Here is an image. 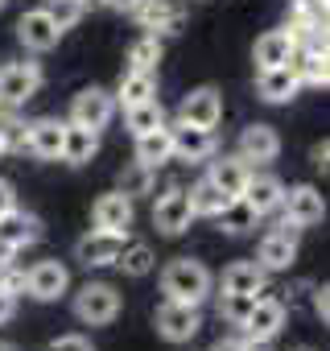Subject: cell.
I'll list each match as a JSON object with an SVG mask.
<instances>
[{
  "instance_id": "52a82bcc",
  "label": "cell",
  "mask_w": 330,
  "mask_h": 351,
  "mask_svg": "<svg viewBox=\"0 0 330 351\" xmlns=\"http://www.w3.org/2000/svg\"><path fill=\"white\" fill-rule=\"evenodd\" d=\"M170 141H174V157L178 161H211L219 153V136L215 128H194V124H170Z\"/></svg>"
},
{
  "instance_id": "8fae6325",
  "label": "cell",
  "mask_w": 330,
  "mask_h": 351,
  "mask_svg": "<svg viewBox=\"0 0 330 351\" xmlns=\"http://www.w3.org/2000/svg\"><path fill=\"white\" fill-rule=\"evenodd\" d=\"M178 120L182 124H194V128H215L223 120V95H219V87H194L182 99Z\"/></svg>"
},
{
  "instance_id": "ba28073f",
  "label": "cell",
  "mask_w": 330,
  "mask_h": 351,
  "mask_svg": "<svg viewBox=\"0 0 330 351\" xmlns=\"http://www.w3.org/2000/svg\"><path fill=\"white\" fill-rule=\"evenodd\" d=\"M190 219H194L190 191H182V186H170V191L157 199V207H153V223H157L161 236H182L190 228Z\"/></svg>"
},
{
  "instance_id": "60d3db41",
  "label": "cell",
  "mask_w": 330,
  "mask_h": 351,
  "mask_svg": "<svg viewBox=\"0 0 330 351\" xmlns=\"http://www.w3.org/2000/svg\"><path fill=\"white\" fill-rule=\"evenodd\" d=\"M211 351H244V339H219Z\"/></svg>"
},
{
  "instance_id": "7a4b0ae2",
  "label": "cell",
  "mask_w": 330,
  "mask_h": 351,
  "mask_svg": "<svg viewBox=\"0 0 330 351\" xmlns=\"http://www.w3.org/2000/svg\"><path fill=\"white\" fill-rule=\"evenodd\" d=\"M116 314H120V293H116V285H107V281H87V285L75 293V318H79V322H87V326H107V322H116Z\"/></svg>"
},
{
  "instance_id": "9a60e30c",
  "label": "cell",
  "mask_w": 330,
  "mask_h": 351,
  "mask_svg": "<svg viewBox=\"0 0 330 351\" xmlns=\"http://www.w3.org/2000/svg\"><path fill=\"white\" fill-rule=\"evenodd\" d=\"M293 54H297V34L293 29H268L264 38H256L252 62H256V71H272V66H289Z\"/></svg>"
},
{
  "instance_id": "ac0fdd59",
  "label": "cell",
  "mask_w": 330,
  "mask_h": 351,
  "mask_svg": "<svg viewBox=\"0 0 330 351\" xmlns=\"http://www.w3.org/2000/svg\"><path fill=\"white\" fill-rule=\"evenodd\" d=\"M256 215H268L281 207L285 199V182L277 178V173H248V182H244V195H240Z\"/></svg>"
},
{
  "instance_id": "8992f818",
  "label": "cell",
  "mask_w": 330,
  "mask_h": 351,
  "mask_svg": "<svg viewBox=\"0 0 330 351\" xmlns=\"http://www.w3.org/2000/svg\"><path fill=\"white\" fill-rule=\"evenodd\" d=\"M62 141H66V120H54V116L25 124V136H21V145L38 161H62Z\"/></svg>"
},
{
  "instance_id": "ffe728a7",
  "label": "cell",
  "mask_w": 330,
  "mask_h": 351,
  "mask_svg": "<svg viewBox=\"0 0 330 351\" xmlns=\"http://www.w3.org/2000/svg\"><path fill=\"white\" fill-rule=\"evenodd\" d=\"M277 153H281V136L272 124H248L240 132V157L244 161L264 165V161H277Z\"/></svg>"
},
{
  "instance_id": "6da1fadb",
  "label": "cell",
  "mask_w": 330,
  "mask_h": 351,
  "mask_svg": "<svg viewBox=\"0 0 330 351\" xmlns=\"http://www.w3.org/2000/svg\"><path fill=\"white\" fill-rule=\"evenodd\" d=\"M211 285H215L211 269L203 261H190V256L170 261L161 273V293L170 302H186V306H203L211 298Z\"/></svg>"
},
{
  "instance_id": "603a6c76",
  "label": "cell",
  "mask_w": 330,
  "mask_h": 351,
  "mask_svg": "<svg viewBox=\"0 0 330 351\" xmlns=\"http://www.w3.org/2000/svg\"><path fill=\"white\" fill-rule=\"evenodd\" d=\"M219 285H223V293H252V298H260L264 285H268V273L256 261H236V265L223 269Z\"/></svg>"
},
{
  "instance_id": "5b68a950",
  "label": "cell",
  "mask_w": 330,
  "mask_h": 351,
  "mask_svg": "<svg viewBox=\"0 0 330 351\" xmlns=\"http://www.w3.org/2000/svg\"><path fill=\"white\" fill-rule=\"evenodd\" d=\"M112 116H116V95L103 91V87H83L71 99V124H79V128L99 132V128L112 124Z\"/></svg>"
},
{
  "instance_id": "d6a6232c",
  "label": "cell",
  "mask_w": 330,
  "mask_h": 351,
  "mask_svg": "<svg viewBox=\"0 0 330 351\" xmlns=\"http://www.w3.org/2000/svg\"><path fill=\"white\" fill-rule=\"evenodd\" d=\"M46 13H50V21L66 34V29H75L79 21H83V13H87V0H50L46 5Z\"/></svg>"
},
{
  "instance_id": "4dcf8cb0",
  "label": "cell",
  "mask_w": 330,
  "mask_h": 351,
  "mask_svg": "<svg viewBox=\"0 0 330 351\" xmlns=\"http://www.w3.org/2000/svg\"><path fill=\"white\" fill-rule=\"evenodd\" d=\"M227 203H231V199H227V195H223L211 178H203V182L190 191V211H194V215H211V219H215Z\"/></svg>"
},
{
  "instance_id": "f35d334b",
  "label": "cell",
  "mask_w": 330,
  "mask_h": 351,
  "mask_svg": "<svg viewBox=\"0 0 330 351\" xmlns=\"http://www.w3.org/2000/svg\"><path fill=\"white\" fill-rule=\"evenodd\" d=\"M314 314H318L322 322L330 318V298H326V289H318V293H314Z\"/></svg>"
},
{
  "instance_id": "ee69618b",
  "label": "cell",
  "mask_w": 330,
  "mask_h": 351,
  "mask_svg": "<svg viewBox=\"0 0 330 351\" xmlns=\"http://www.w3.org/2000/svg\"><path fill=\"white\" fill-rule=\"evenodd\" d=\"M0 351H17V347H13V343H0Z\"/></svg>"
},
{
  "instance_id": "d6986e66",
  "label": "cell",
  "mask_w": 330,
  "mask_h": 351,
  "mask_svg": "<svg viewBox=\"0 0 330 351\" xmlns=\"http://www.w3.org/2000/svg\"><path fill=\"white\" fill-rule=\"evenodd\" d=\"M297 91H301V79H297L293 62L256 75V95H260L264 104H289V99H297Z\"/></svg>"
},
{
  "instance_id": "9c48e42d",
  "label": "cell",
  "mask_w": 330,
  "mask_h": 351,
  "mask_svg": "<svg viewBox=\"0 0 330 351\" xmlns=\"http://www.w3.org/2000/svg\"><path fill=\"white\" fill-rule=\"evenodd\" d=\"M281 211H285V223H293V228L301 232V228L322 223V215H326V199H322L318 186H293V191H285Z\"/></svg>"
},
{
  "instance_id": "d4e9b609",
  "label": "cell",
  "mask_w": 330,
  "mask_h": 351,
  "mask_svg": "<svg viewBox=\"0 0 330 351\" xmlns=\"http://www.w3.org/2000/svg\"><path fill=\"white\" fill-rule=\"evenodd\" d=\"M174 157V141H170V124H157V128H149V132H140L136 136V161H144V165H165Z\"/></svg>"
},
{
  "instance_id": "cb8c5ba5",
  "label": "cell",
  "mask_w": 330,
  "mask_h": 351,
  "mask_svg": "<svg viewBox=\"0 0 330 351\" xmlns=\"http://www.w3.org/2000/svg\"><path fill=\"white\" fill-rule=\"evenodd\" d=\"M248 161L240 157V153H231V157H215L211 161V173H207V178L227 195V199H240L244 195V182H248Z\"/></svg>"
},
{
  "instance_id": "4fadbf2b",
  "label": "cell",
  "mask_w": 330,
  "mask_h": 351,
  "mask_svg": "<svg viewBox=\"0 0 330 351\" xmlns=\"http://www.w3.org/2000/svg\"><path fill=\"white\" fill-rule=\"evenodd\" d=\"M297 261V228L293 223H281V232H268L260 240V252H256V265L264 273H281Z\"/></svg>"
},
{
  "instance_id": "2e32d148",
  "label": "cell",
  "mask_w": 330,
  "mask_h": 351,
  "mask_svg": "<svg viewBox=\"0 0 330 351\" xmlns=\"http://www.w3.org/2000/svg\"><path fill=\"white\" fill-rule=\"evenodd\" d=\"M91 223H95L99 232L128 236V228H132V199H128V195H120V191L99 195V199H95V207H91Z\"/></svg>"
},
{
  "instance_id": "3957f363",
  "label": "cell",
  "mask_w": 330,
  "mask_h": 351,
  "mask_svg": "<svg viewBox=\"0 0 330 351\" xmlns=\"http://www.w3.org/2000/svg\"><path fill=\"white\" fill-rule=\"evenodd\" d=\"M153 322H157V335L165 343H190L199 335V326H203V314H199V306H186V302H170V298H165L157 306Z\"/></svg>"
},
{
  "instance_id": "836d02e7",
  "label": "cell",
  "mask_w": 330,
  "mask_h": 351,
  "mask_svg": "<svg viewBox=\"0 0 330 351\" xmlns=\"http://www.w3.org/2000/svg\"><path fill=\"white\" fill-rule=\"evenodd\" d=\"M128 62H132V71H153V66L161 62V38H157V34H144L140 42H132Z\"/></svg>"
},
{
  "instance_id": "83f0119b",
  "label": "cell",
  "mask_w": 330,
  "mask_h": 351,
  "mask_svg": "<svg viewBox=\"0 0 330 351\" xmlns=\"http://www.w3.org/2000/svg\"><path fill=\"white\" fill-rule=\"evenodd\" d=\"M153 182H157V169L144 165V161H132V165L120 169V195H128V199L153 195Z\"/></svg>"
},
{
  "instance_id": "1f68e13d",
  "label": "cell",
  "mask_w": 330,
  "mask_h": 351,
  "mask_svg": "<svg viewBox=\"0 0 330 351\" xmlns=\"http://www.w3.org/2000/svg\"><path fill=\"white\" fill-rule=\"evenodd\" d=\"M116 265H120L128 277H149V273H153V265H157V256H153V248H149V244H124V248H120V256H116Z\"/></svg>"
},
{
  "instance_id": "e575fe53",
  "label": "cell",
  "mask_w": 330,
  "mask_h": 351,
  "mask_svg": "<svg viewBox=\"0 0 330 351\" xmlns=\"http://www.w3.org/2000/svg\"><path fill=\"white\" fill-rule=\"evenodd\" d=\"M252 293H223V302H219V314L231 322V326H240L244 318H248V310H252Z\"/></svg>"
},
{
  "instance_id": "f1b7e54d",
  "label": "cell",
  "mask_w": 330,
  "mask_h": 351,
  "mask_svg": "<svg viewBox=\"0 0 330 351\" xmlns=\"http://www.w3.org/2000/svg\"><path fill=\"white\" fill-rule=\"evenodd\" d=\"M215 219H219V228H223L227 236H244V232H252V228H256V219H260V215H256L244 199H231Z\"/></svg>"
},
{
  "instance_id": "ab89813d",
  "label": "cell",
  "mask_w": 330,
  "mask_h": 351,
  "mask_svg": "<svg viewBox=\"0 0 330 351\" xmlns=\"http://www.w3.org/2000/svg\"><path fill=\"white\" fill-rule=\"evenodd\" d=\"M13 261H17V248H9L5 240H0V269H9Z\"/></svg>"
},
{
  "instance_id": "5bb4252c",
  "label": "cell",
  "mask_w": 330,
  "mask_h": 351,
  "mask_svg": "<svg viewBox=\"0 0 330 351\" xmlns=\"http://www.w3.org/2000/svg\"><path fill=\"white\" fill-rule=\"evenodd\" d=\"M66 289H71V273L58 261H42V265H34L25 273V293L34 302H58Z\"/></svg>"
},
{
  "instance_id": "f6af8a7d",
  "label": "cell",
  "mask_w": 330,
  "mask_h": 351,
  "mask_svg": "<svg viewBox=\"0 0 330 351\" xmlns=\"http://www.w3.org/2000/svg\"><path fill=\"white\" fill-rule=\"evenodd\" d=\"M0 9H5V0H0Z\"/></svg>"
},
{
  "instance_id": "8d00e7d4",
  "label": "cell",
  "mask_w": 330,
  "mask_h": 351,
  "mask_svg": "<svg viewBox=\"0 0 330 351\" xmlns=\"http://www.w3.org/2000/svg\"><path fill=\"white\" fill-rule=\"evenodd\" d=\"M9 211H17V191H13V182L0 178V215H9Z\"/></svg>"
},
{
  "instance_id": "4316f807",
  "label": "cell",
  "mask_w": 330,
  "mask_h": 351,
  "mask_svg": "<svg viewBox=\"0 0 330 351\" xmlns=\"http://www.w3.org/2000/svg\"><path fill=\"white\" fill-rule=\"evenodd\" d=\"M116 99H120L124 108L144 104V99H157V75H153V71H132V66H128V75L120 79Z\"/></svg>"
},
{
  "instance_id": "7c38bea8",
  "label": "cell",
  "mask_w": 330,
  "mask_h": 351,
  "mask_svg": "<svg viewBox=\"0 0 330 351\" xmlns=\"http://www.w3.org/2000/svg\"><path fill=\"white\" fill-rule=\"evenodd\" d=\"M124 244H128V236L91 228V232L75 244V256H79V265H87V269H107V265H116V256H120Z\"/></svg>"
},
{
  "instance_id": "74e56055",
  "label": "cell",
  "mask_w": 330,
  "mask_h": 351,
  "mask_svg": "<svg viewBox=\"0 0 330 351\" xmlns=\"http://www.w3.org/2000/svg\"><path fill=\"white\" fill-rule=\"evenodd\" d=\"M13 314H17V298H13L9 289H0V326H5Z\"/></svg>"
},
{
  "instance_id": "e0dca14e",
  "label": "cell",
  "mask_w": 330,
  "mask_h": 351,
  "mask_svg": "<svg viewBox=\"0 0 330 351\" xmlns=\"http://www.w3.org/2000/svg\"><path fill=\"white\" fill-rule=\"evenodd\" d=\"M17 38H21V46H25V50L46 54V50H54V46H58L62 29L50 21V13H46V9H34V13H25V17L17 21Z\"/></svg>"
},
{
  "instance_id": "44dd1931",
  "label": "cell",
  "mask_w": 330,
  "mask_h": 351,
  "mask_svg": "<svg viewBox=\"0 0 330 351\" xmlns=\"http://www.w3.org/2000/svg\"><path fill=\"white\" fill-rule=\"evenodd\" d=\"M42 232H46V228H42V219H38V215H29V211H21V207H17V211H9V215H0V240H5L9 248H17V252H21V248H29V244H38V240H42Z\"/></svg>"
},
{
  "instance_id": "d590c367",
  "label": "cell",
  "mask_w": 330,
  "mask_h": 351,
  "mask_svg": "<svg viewBox=\"0 0 330 351\" xmlns=\"http://www.w3.org/2000/svg\"><path fill=\"white\" fill-rule=\"evenodd\" d=\"M46 351H91V343H87L83 335H58Z\"/></svg>"
},
{
  "instance_id": "277c9868",
  "label": "cell",
  "mask_w": 330,
  "mask_h": 351,
  "mask_svg": "<svg viewBox=\"0 0 330 351\" xmlns=\"http://www.w3.org/2000/svg\"><path fill=\"white\" fill-rule=\"evenodd\" d=\"M42 66L38 62H9L0 66V108H21L38 95Z\"/></svg>"
},
{
  "instance_id": "7402d4cb",
  "label": "cell",
  "mask_w": 330,
  "mask_h": 351,
  "mask_svg": "<svg viewBox=\"0 0 330 351\" xmlns=\"http://www.w3.org/2000/svg\"><path fill=\"white\" fill-rule=\"evenodd\" d=\"M132 17H136V25L149 29V34H174V29L182 25V13L170 5V0H136V5H132Z\"/></svg>"
},
{
  "instance_id": "7bdbcfd3",
  "label": "cell",
  "mask_w": 330,
  "mask_h": 351,
  "mask_svg": "<svg viewBox=\"0 0 330 351\" xmlns=\"http://www.w3.org/2000/svg\"><path fill=\"white\" fill-rule=\"evenodd\" d=\"M326 153H330V149H326V141H322V145H318V149H314V161H318V165H322V169H326Z\"/></svg>"
},
{
  "instance_id": "484cf974",
  "label": "cell",
  "mask_w": 330,
  "mask_h": 351,
  "mask_svg": "<svg viewBox=\"0 0 330 351\" xmlns=\"http://www.w3.org/2000/svg\"><path fill=\"white\" fill-rule=\"evenodd\" d=\"M95 149H99V132H91V128H79V124H71V120H66L62 161H66V165H87V161L95 157Z\"/></svg>"
},
{
  "instance_id": "f546056e",
  "label": "cell",
  "mask_w": 330,
  "mask_h": 351,
  "mask_svg": "<svg viewBox=\"0 0 330 351\" xmlns=\"http://www.w3.org/2000/svg\"><path fill=\"white\" fill-rule=\"evenodd\" d=\"M128 116V132L132 136H140V132H149V128H157V124H165V108H161V99H144V104H132V108H124Z\"/></svg>"
},
{
  "instance_id": "b9f144b4",
  "label": "cell",
  "mask_w": 330,
  "mask_h": 351,
  "mask_svg": "<svg viewBox=\"0 0 330 351\" xmlns=\"http://www.w3.org/2000/svg\"><path fill=\"white\" fill-rule=\"evenodd\" d=\"M103 5H107V9H116V13H132L136 0H103Z\"/></svg>"
},
{
  "instance_id": "bcb514c9",
  "label": "cell",
  "mask_w": 330,
  "mask_h": 351,
  "mask_svg": "<svg viewBox=\"0 0 330 351\" xmlns=\"http://www.w3.org/2000/svg\"><path fill=\"white\" fill-rule=\"evenodd\" d=\"M301 351H309V347H301Z\"/></svg>"
},
{
  "instance_id": "30bf717a",
  "label": "cell",
  "mask_w": 330,
  "mask_h": 351,
  "mask_svg": "<svg viewBox=\"0 0 330 351\" xmlns=\"http://www.w3.org/2000/svg\"><path fill=\"white\" fill-rule=\"evenodd\" d=\"M281 326H285V302L281 298H264V293L252 302L248 318L240 322L244 339H268V343L281 335Z\"/></svg>"
}]
</instances>
